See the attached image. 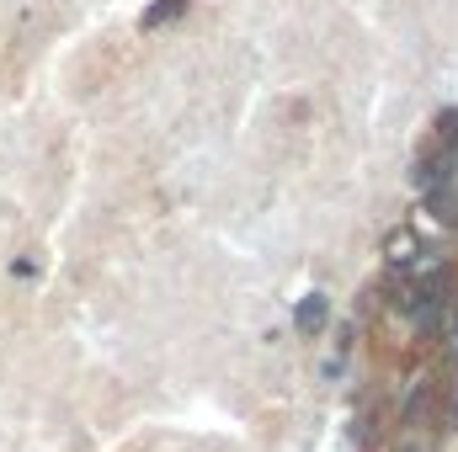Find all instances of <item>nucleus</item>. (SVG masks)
Listing matches in <instances>:
<instances>
[{
  "instance_id": "f257e3e1",
  "label": "nucleus",
  "mask_w": 458,
  "mask_h": 452,
  "mask_svg": "<svg viewBox=\"0 0 458 452\" xmlns=\"http://www.w3.org/2000/svg\"><path fill=\"white\" fill-rule=\"evenodd\" d=\"M326 314H331V309H326V298H320V293H310V298H299V309H293V331H299V336H315V331L326 325Z\"/></svg>"
},
{
  "instance_id": "f03ea898",
  "label": "nucleus",
  "mask_w": 458,
  "mask_h": 452,
  "mask_svg": "<svg viewBox=\"0 0 458 452\" xmlns=\"http://www.w3.org/2000/svg\"><path fill=\"white\" fill-rule=\"evenodd\" d=\"M427 203H432V219H443V224H458V187H427Z\"/></svg>"
},
{
  "instance_id": "7ed1b4c3",
  "label": "nucleus",
  "mask_w": 458,
  "mask_h": 452,
  "mask_svg": "<svg viewBox=\"0 0 458 452\" xmlns=\"http://www.w3.org/2000/svg\"><path fill=\"white\" fill-rule=\"evenodd\" d=\"M384 250H389V261H394V266H411V261H416V234H405V229H400V234H389V245H384Z\"/></svg>"
},
{
  "instance_id": "20e7f679",
  "label": "nucleus",
  "mask_w": 458,
  "mask_h": 452,
  "mask_svg": "<svg viewBox=\"0 0 458 452\" xmlns=\"http://www.w3.org/2000/svg\"><path fill=\"white\" fill-rule=\"evenodd\" d=\"M187 11V0H155L149 11H144V27H165V21H176Z\"/></svg>"
},
{
  "instance_id": "39448f33",
  "label": "nucleus",
  "mask_w": 458,
  "mask_h": 452,
  "mask_svg": "<svg viewBox=\"0 0 458 452\" xmlns=\"http://www.w3.org/2000/svg\"><path fill=\"white\" fill-rule=\"evenodd\" d=\"M437 138H443L448 149H458V107H448V113L437 117Z\"/></svg>"
},
{
  "instance_id": "423d86ee",
  "label": "nucleus",
  "mask_w": 458,
  "mask_h": 452,
  "mask_svg": "<svg viewBox=\"0 0 458 452\" xmlns=\"http://www.w3.org/2000/svg\"><path fill=\"white\" fill-rule=\"evenodd\" d=\"M427 394H432V389H427V383H416V389H411V394H405V421H416V415H421V410H427Z\"/></svg>"
},
{
  "instance_id": "0eeeda50",
  "label": "nucleus",
  "mask_w": 458,
  "mask_h": 452,
  "mask_svg": "<svg viewBox=\"0 0 458 452\" xmlns=\"http://www.w3.org/2000/svg\"><path fill=\"white\" fill-rule=\"evenodd\" d=\"M400 452H421V448H400Z\"/></svg>"
}]
</instances>
